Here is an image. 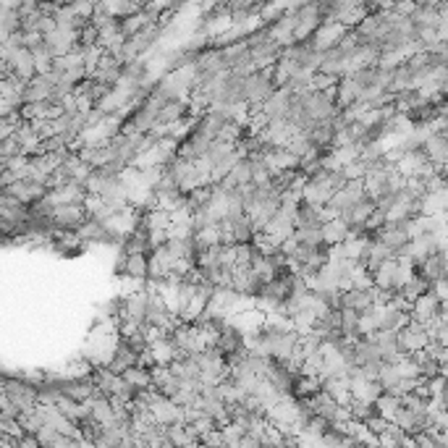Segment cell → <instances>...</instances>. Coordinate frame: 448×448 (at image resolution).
Wrapping results in <instances>:
<instances>
[{"mask_svg":"<svg viewBox=\"0 0 448 448\" xmlns=\"http://www.w3.org/2000/svg\"><path fill=\"white\" fill-rule=\"evenodd\" d=\"M150 354H152L155 365H174L176 359H178V349H176L171 336H165V339L150 344Z\"/></svg>","mask_w":448,"mask_h":448,"instance_id":"20","label":"cell"},{"mask_svg":"<svg viewBox=\"0 0 448 448\" xmlns=\"http://www.w3.org/2000/svg\"><path fill=\"white\" fill-rule=\"evenodd\" d=\"M422 150H425V155L430 157V163L435 165L438 171L448 165V137L443 131H432L430 137L425 139Z\"/></svg>","mask_w":448,"mask_h":448,"instance_id":"11","label":"cell"},{"mask_svg":"<svg viewBox=\"0 0 448 448\" xmlns=\"http://www.w3.org/2000/svg\"><path fill=\"white\" fill-rule=\"evenodd\" d=\"M322 8L317 0H310V3H304L302 8L296 11V42H307L315 37V32L322 27Z\"/></svg>","mask_w":448,"mask_h":448,"instance_id":"2","label":"cell"},{"mask_svg":"<svg viewBox=\"0 0 448 448\" xmlns=\"http://www.w3.org/2000/svg\"><path fill=\"white\" fill-rule=\"evenodd\" d=\"M440 312H443V299L435 291H425L412 302V320L422 322V325H428Z\"/></svg>","mask_w":448,"mask_h":448,"instance_id":"3","label":"cell"},{"mask_svg":"<svg viewBox=\"0 0 448 448\" xmlns=\"http://www.w3.org/2000/svg\"><path fill=\"white\" fill-rule=\"evenodd\" d=\"M341 307H351V310L357 312H365L370 307H375V299H373L370 289H349V291L341 293Z\"/></svg>","mask_w":448,"mask_h":448,"instance_id":"19","label":"cell"},{"mask_svg":"<svg viewBox=\"0 0 448 448\" xmlns=\"http://www.w3.org/2000/svg\"><path fill=\"white\" fill-rule=\"evenodd\" d=\"M373 278H375V286L388 289V291H396V289H399V257H391V260L380 262V267L373 273Z\"/></svg>","mask_w":448,"mask_h":448,"instance_id":"16","label":"cell"},{"mask_svg":"<svg viewBox=\"0 0 448 448\" xmlns=\"http://www.w3.org/2000/svg\"><path fill=\"white\" fill-rule=\"evenodd\" d=\"M349 234H351V223L344 220L341 215L336 218H330L322 223V236H325V244H341V241H346Z\"/></svg>","mask_w":448,"mask_h":448,"instance_id":"18","label":"cell"},{"mask_svg":"<svg viewBox=\"0 0 448 448\" xmlns=\"http://www.w3.org/2000/svg\"><path fill=\"white\" fill-rule=\"evenodd\" d=\"M45 42L53 47L55 58H58V55L71 53V50H76V47H79V29L58 27L55 32H50V35L45 37Z\"/></svg>","mask_w":448,"mask_h":448,"instance_id":"10","label":"cell"},{"mask_svg":"<svg viewBox=\"0 0 448 448\" xmlns=\"http://www.w3.org/2000/svg\"><path fill=\"white\" fill-rule=\"evenodd\" d=\"M3 189L11 192L13 197H18L21 202H27V205L42 200V197L50 192V186H47V183L35 181V178H18V181H13L11 186H3Z\"/></svg>","mask_w":448,"mask_h":448,"instance_id":"7","label":"cell"},{"mask_svg":"<svg viewBox=\"0 0 448 448\" xmlns=\"http://www.w3.org/2000/svg\"><path fill=\"white\" fill-rule=\"evenodd\" d=\"M275 90H278V84H275L273 66L244 76V102H247L249 108H262V102L270 100Z\"/></svg>","mask_w":448,"mask_h":448,"instance_id":"1","label":"cell"},{"mask_svg":"<svg viewBox=\"0 0 448 448\" xmlns=\"http://www.w3.org/2000/svg\"><path fill=\"white\" fill-rule=\"evenodd\" d=\"M349 409H351V417H354V420H359V422H367L370 417H375V414H377L375 404L365 401V399H357V396L349 401Z\"/></svg>","mask_w":448,"mask_h":448,"instance_id":"24","label":"cell"},{"mask_svg":"<svg viewBox=\"0 0 448 448\" xmlns=\"http://www.w3.org/2000/svg\"><path fill=\"white\" fill-rule=\"evenodd\" d=\"M362 92H365V87L357 82V76H351V73H344V76L339 79V108L344 110L346 105L357 102L359 97H362Z\"/></svg>","mask_w":448,"mask_h":448,"instance_id":"17","label":"cell"},{"mask_svg":"<svg viewBox=\"0 0 448 448\" xmlns=\"http://www.w3.org/2000/svg\"><path fill=\"white\" fill-rule=\"evenodd\" d=\"M417 273L425 275L430 284H435V281H440V278H448V257L443 249H438V252H432L425 262H420L417 265Z\"/></svg>","mask_w":448,"mask_h":448,"instance_id":"13","label":"cell"},{"mask_svg":"<svg viewBox=\"0 0 448 448\" xmlns=\"http://www.w3.org/2000/svg\"><path fill=\"white\" fill-rule=\"evenodd\" d=\"M42 42H45V35H42V32H24V45L27 47L35 50V47H40Z\"/></svg>","mask_w":448,"mask_h":448,"instance_id":"27","label":"cell"},{"mask_svg":"<svg viewBox=\"0 0 448 448\" xmlns=\"http://www.w3.org/2000/svg\"><path fill=\"white\" fill-rule=\"evenodd\" d=\"M121 249H126L128 255H150V252H152V244H150V229H145V226L139 223L137 229L121 241Z\"/></svg>","mask_w":448,"mask_h":448,"instance_id":"15","label":"cell"},{"mask_svg":"<svg viewBox=\"0 0 448 448\" xmlns=\"http://www.w3.org/2000/svg\"><path fill=\"white\" fill-rule=\"evenodd\" d=\"M346 32H349V27L346 24H341V21H325L317 32H315V37H312V42H315V47L317 50H330V47H336L346 37Z\"/></svg>","mask_w":448,"mask_h":448,"instance_id":"8","label":"cell"},{"mask_svg":"<svg viewBox=\"0 0 448 448\" xmlns=\"http://www.w3.org/2000/svg\"><path fill=\"white\" fill-rule=\"evenodd\" d=\"M55 90V79L50 73H37L27 82L24 92H21V102H45L50 100V95Z\"/></svg>","mask_w":448,"mask_h":448,"instance_id":"5","label":"cell"},{"mask_svg":"<svg viewBox=\"0 0 448 448\" xmlns=\"http://www.w3.org/2000/svg\"><path fill=\"white\" fill-rule=\"evenodd\" d=\"M126 278L147 281V278H150V255H128Z\"/></svg>","mask_w":448,"mask_h":448,"instance_id":"22","label":"cell"},{"mask_svg":"<svg viewBox=\"0 0 448 448\" xmlns=\"http://www.w3.org/2000/svg\"><path fill=\"white\" fill-rule=\"evenodd\" d=\"M231 325L241 333V336H249V333H255V330H260L262 325L267 322V315L260 307H255V310H247V312H236L234 317H229Z\"/></svg>","mask_w":448,"mask_h":448,"instance_id":"12","label":"cell"},{"mask_svg":"<svg viewBox=\"0 0 448 448\" xmlns=\"http://www.w3.org/2000/svg\"><path fill=\"white\" fill-rule=\"evenodd\" d=\"M255 181V171H252V157H241L234 168H231V174L223 178V183L226 189H241V186H247V183Z\"/></svg>","mask_w":448,"mask_h":448,"instance_id":"14","label":"cell"},{"mask_svg":"<svg viewBox=\"0 0 448 448\" xmlns=\"http://www.w3.org/2000/svg\"><path fill=\"white\" fill-rule=\"evenodd\" d=\"M296 241L302 247H325V236H322V226H299L293 231Z\"/></svg>","mask_w":448,"mask_h":448,"instance_id":"21","label":"cell"},{"mask_svg":"<svg viewBox=\"0 0 448 448\" xmlns=\"http://www.w3.org/2000/svg\"><path fill=\"white\" fill-rule=\"evenodd\" d=\"M375 406H377V414H383L385 420H394L396 412L401 409V396H396V394H391V391H385V394L375 401Z\"/></svg>","mask_w":448,"mask_h":448,"instance_id":"23","label":"cell"},{"mask_svg":"<svg viewBox=\"0 0 448 448\" xmlns=\"http://www.w3.org/2000/svg\"><path fill=\"white\" fill-rule=\"evenodd\" d=\"M344 171V176H346L349 181H365L367 174H370V168H367V163L359 157V160H354V163H349L341 168Z\"/></svg>","mask_w":448,"mask_h":448,"instance_id":"25","label":"cell"},{"mask_svg":"<svg viewBox=\"0 0 448 448\" xmlns=\"http://www.w3.org/2000/svg\"><path fill=\"white\" fill-rule=\"evenodd\" d=\"M18 152H21V145L16 142V137L3 139V145H0V163H6V160H11V157L18 155Z\"/></svg>","mask_w":448,"mask_h":448,"instance_id":"26","label":"cell"},{"mask_svg":"<svg viewBox=\"0 0 448 448\" xmlns=\"http://www.w3.org/2000/svg\"><path fill=\"white\" fill-rule=\"evenodd\" d=\"M6 68H11V71L16 73L18 79H24V82H29L32 76H37V63H35V50L27 45H21L16 50V53L11 55V61L6 63Z\"/></svg>","mask_w":448,"mask_h":448,"instance_id":"9","label":"cell"},{"mask_svg":"<svg viewBox=\"0 0 448 448\" xmlns=\"http://www.w3.org/2000/svg\"><path fill=\"white\" fill-rule=\"evenodd\" d=\"M145 3H150V0H145Z\"/></svg>","mask_w":448,"mask_h":448,"instance_id":"29","label":"cell"},{"mask_svg":"<svg viewBox=\"0 0 448 448\" xmlns=\"http://www.w3.org/2000/svg\"><path fill=\"white\" fill-rule=\"evenodd\" d=\"M68 3H73V0H68Z\"/></svg>","mask_w":448,"mask_h":448,"instance_id":"28","label":"cell"},{"mask_svg":"<svg viewBox=\"0 0 448 448\" xmlns=\"http://www.w3.org/2000/svg\"><path fill=\"white\" fill-rule=\"evenodd\" d=\"M270 40H275L281 47H289L296 42V11H289L281 18H275L270 29H267Z\"/></svg>","mask_w":448,"mask_h":448,"instance_id":"6","label":"cell"},{"mask_svg":"<svg viewBox=\"0 0 448 448\" xmlns=\"http://www.w3.org/2000/svg\"><path fill=\"white\" fill-rule=\"evenodd\" d=\"M53 218L58 231H79V226L90 218V212H87V205H58Z\"/></svg>","mask_w":448,"mask_h":448,"instance_id":"4","label":"cell"}]
</instances>
